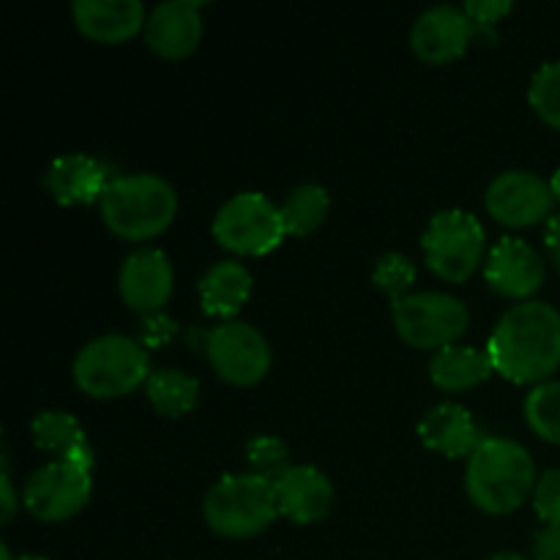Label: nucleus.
<instances>
[{
  "mask_svg": "<svg viewBox=\"0 0 560 560\" xmlns=\"http://www.w3.org/2000/svg\"><path fill=\"white\" fill-rule=\"evenodd\" d=\"M487 353L506 381L541 386L560 370V312L547 301H520L495 323Z\"/></svg>",
  "mask_w": 560,
  "mask_h": 560,
  "instance_id": "1",
  "label": "nucleus"
},
{
  "mask_svg": "<svg viewBox=\"0 0 560 560\" xmlns=\"http://www.w3.org/2000/svg\"><path fill=\"white\" fill-rule=\"evenodd\" d=\"M536 463L512 438H485L468 457L465 490L470 503L487 514H512L534 495Z\"/></svg>",
  "mask_w": 560,
  "mask_h": 560,
  "instance_id": "2",
  "label": "nucleus"
},
{
  "mask_svg": "<svg viewBox=\"0 0 560 560\" xmlns=\"http://www.w3.org/2000/svg\"><path fill=\"white\" fill-rule=\"evenodd\" d=\"M98 208L109 233L124 241H151L173 224L178 195L173 184L159 175H120L107 186Z\"/></svg>",
  "mask_w": 560,
  "mask_h": 560,
  "instance_id": "3",
  "label": "nucleus"
},
{
  "mask_svg": "<svg viewBox=\"0 0 560 560\" xmlns=\"http://www.w3.org/2000/svg\"><path fill=\"white\" fill-rule=\"evenodd\" d=\"M77 388L93 399H120L151 377L145 345L126 334H104L88 342L71 364Z\"/></svg>",
  "mask_w": 560,
  "mask_h": 560,
  "instance_id": "4",
  "label": "nucleus"
},
{
  "mask_svg": "<svg viewBox=\"0 0 560 560\" xmlns=\"http://www.w3.org/2000/svg\"><path fill=\"white\" fill-rule=\"evenodd\" d=\"M202 517L224 539H252L279 517L273 481L255 474H228L208 490Z\"/></svg>",
  "mask_w": 560,
  "mask_h": 560,
  "instance_id": "5",
  "label": "nucleus"
},
{
  "mask_svg": "<svg viewBox=\"0 0 560 560\" xmlns=\"http://www.w3.org/2000/svg\"><path fill=\"white\" fill-rule=\"evenodd\" d=\"M487 235L479 219L463 208L438 211L421 235L430 271L443 282H468L485 257Z\"/></svg>",
  "mask_w": 560,
  "mask_h": 560,
  "instance_id": "6",
  "label": "nucleus"
},
{
  "mask_svg": "<svg viewBox=\"0 0 560 560\" xmlns=\"http://www.w3.org/2000/svg\"><path fill=\"white\" fill-rule=\"evenodd\" d=\"M213 241L241 257H262L284 241L282 206H273L260 191H241L217 211Z\"/></svg>",
  "mask_w": 560,
  "mask_h": 560,
  "instance_id": "7",
  "label": "nucleus"
},
{
  "mask_svg": "<svg viewBox=\"0 0 560 560\" xmlns=\"http://www.w3.org/2000/svg\"><path fill=\"white\" fill-rule=\"evenodd\" d=\"M394 328L399 339L416 350H443L457 345L468 331V306L448 293H410L394 301L392 306Z\"/></svg>",
  "mask_w": 560,
  "mask_h": 560,
  "instance_id": "8",
  "label": "nucleus"
},
{
  "mask_svg": "<svg viewBox=\"0 0 560 560\" xmlns=\"http://www.w3.org/2000/svg\"><path fill=\"white\" fill-rule=\"evenodd\" d=\"M211 370L230 386H255L271 370V345L244 320H224L206 334Z\"/></svg>",
  "mask_w": 560,
  "mask_h": 560,
  "instance_id": "9",
  "label": "nucleus"
},
{
  "mask_svg": "<svg viewBox=\"0 0 560 560\" xmlns=\"http://www.w3.org/2000/svg\"><path fill=\"white\" fill-rule=\"evenodd\" d=\"M93 479L91 470L69 463V459H55L38 468L27 479L22 492V506L38 523H63L85 509L91 501Z\"/></svg>",
  "mask_w": 560,
  "mask_h": 560,
  "instance_id": "10",
  "label": "nucleus"
},
{
  "mask_svg": "<svg viewBox=\"0 0 560 560\" xmlns=\"http://www.w3.org/2000/svg\"><path fill=\"white\" fill-rule=\"evenodd\" d=\"M556 197L541 175L528 170H506L485 195V208L503 228H534L550 217Z\"/></svg>",
  "mask_w": 560,
  "mask_h": 560,
  "instance_id": "11",
  "label": "nucleus"
},
{
  "mask_svg": "<svg viewBox=\"0 0 560 560\" xmlns=\"http://www.w3.org/2000/svg\"><path fill=\"white\" fill-rule=\"evenodd\" d=\"M175 290L173 262L162 249L142 246L131 252L118 273V293L129 310L151 317L162 312Z\"/></svg>",
  "mask_w": 560,
  "mask_h": 560,
  "instance_id": "12",
  "label": "nucleus"
},
{
  "mask_svg": "<svg viewBox=\"0 0 560 560\" xmlns=\"http://www.w3.org/2000/svg\"><path fill=\"white\" fill-rule=\"evenodd\" d=\"M474 36L476 25L463 5H432L416 20L410 31V47L424 63L443 66L463 58Z\"/></svg>",
  "mask_w": 560,
  "mask_h": 560,
  "instance_id": "13",
  "label": "nucleus"
},
{
  "mask_svg": "<svg viewBox=\"0 0 560 560\" xmlns=\"http://www.w3.org/2000/svg\"><path fill=\"white\" fill-rule=\"evenodd\" d=\"M485 279L498 295L530 301V295L545 282V260L528 241L506 235L487 255Z\"/></svg>",
  "mask_w": 560,
  "mask_h": 560,
  "instance_id": "14",
  "label": "nucleus"
},
{
  "mask_svg": "<svg viewBox=\"0 0 560 560\" xmlns=\"http://www.w3.org/2000/svg\"><path fill=\"white\" fill-rule=\"evenodd\" d=\"M202 16L200 3L191 0H167L148 14L145 44L167 60H180L200 47Z\"/></svg>",
  "mask_w": 560,
  "mask_h": 560,
  "instance_id": "15",
  "label": "nucleus"
},
{
  "mask_svg": "<svg viewBox=\"0 0 560 560\" xmlns=\"http://www.w3.org/2000/svg\"><path fill=\"white\" fill-rule=\"evenodd\" d=\"M279 514L295 525H315L328 517L334 506V487L323 470L312 465H293L282 479L273 481Z\"/></svg>",
  "mask_w": 560,
  "mask_h": 560,
  "instance_id": "16",
  "label": "nucleus"
},
{
  "mask_svg": "<svg viewBox=\"0 0 560 560\" xmlns=\"http://www.w3.org/2000/svg\"><path fill=\"white\" fill-rule=\"evenodd\" d=\"M71 14L82 36L98 44L129 42L137 31H145L148 22L140 0H77Z\"/></svg>",
  "mask_w": 560,
  "mask_h": 560,
  "instance_id": "17",
  "label": "nucleus"
},
{
  "mask_svg": "<svg viewBox=\"0 0 560 560\" xmlns=\"http://www.w3.org/2000/svg\"><path fill=\"white\" fill-rule=\"evenodd\" d=\"M44 184L58 206H85V202L102 200L113 178L107 173V164L98 159L85 156V153H66L49 164Z\"/></svg>",
  "mask_w": 560,
  "mask_h": 560,
  "instance_id": "18",
  "label": "nucleus"
},
{
  "mask_svg": "<svg viewBox=\"0 0 560 560\" xmlns=\"http://www.w3.org/2000/svg\"><path fill=\"white\" fill-rule=\"evenodd\" d=\"M419 438L430 452L448 459L470 457L485 441L468 408L457 402H441L419 421Z\"/></svg>",
  "mask_w": 560,
  "mask_h": 560,
  "instance_id": "19",
  "label": "nucleus"
},
{
  "mask_svg": "<svg viewBox=\"0 0 560 560\" xmlns=\"http://www.w3.org/2000/svg\"><path fill=\"white\" fill-rule=\"evenodd\" d=\"M197 293H200V306L206 315L233 320L252 295L249 268L238 260L213 262L202 273L200 284H197Z\"/></svg>",
  "mask_w": 560,
  "mask_h": 560,
  "instance_id": "20",
  "label": "nucleus"
},
{
  "mask_svg": "<svg viewBox=\"0 0 560 560\" xmlns=\"http://www.w3.org/2000/svg\"><path fill=\"white\" fill-rule=\"evenodd\" d=\"M492 372H495V366H492L487 348L479 350L474 345H448V348L438 350L430 361V381L446 394L476 388Z\"/></svg>",
  "mask_w": 560,
  "mask_h": 560,
  "instance_id": "21",
  "label": "nucleus"
},
{
  "mask_svg": "<svg viewBox=\"0 0 560 560\" xmlns=\"http://www.w3.org/2000/svg\"><path fill=\"white\" fill-rule=\"evenodd\" d=\"M145 394L156 413L167 416V419H180L195 410L197 399H200V383L184 370H156L148 377Z\"/></svg>",
  "mask_w": 560,
  "mask_h": 560,
  "instance_id": "22",
  "label": "nucleus"
},
{
  "mask_svg": "<svg viewBox=\"0 0 560 560\" xmlns=\"http://www.w3.org/2000/svg\"><path fill=\"white\" fill-rule=\"evenodd\" d=\"M328 208H331V197L320 184L295 186L288 200L282 202L284 230H288V235H299V238L315 233L323 219L328 217Z\"/></svg>",
  "mask_w": 560,
  "mask_h": 560,
  "instance_id": "23",
  "label": "nucleus"
},
{
  "mask_svg": "<svg viewBox=\"0 0 560 560\" xmlns=\"http://www.w3.org/2000/svg\"><path fill=\"white\" fill-rule=\"evenodd\" d=\"M31 435L36 448L58 454L60 459H66L71 452L88 443L80 421L66 413V410H44V413H38L31 424Z\"/></svg>",
  "mask_w": 560,
  "mask_h": 560,
  "instance_id": "24",
  "label": "nucleus"
},
{
  "mask_svg": "<svg viewBox=\"0 0 560 560\" xmlns=\"http://www.w3.org/2000/svg\"><path fill=\"white\" fill-rule=\"evenodd\" d=\"M525 421L541 441L560 446V381L534 386L525 399Z\"/></svg>",
  "mask_w": 560,
  "mask_h": 560,
  "instance_id": "25",
  "label": "nucleus"
},
{
  "mask_svg": "<svg viewBox=\"0 0 560 560\" xmlns=\"http://www.w3.org/2000/svg\"><path fill=\"white\" fill-rule=\"evenodd\" d=\"M528 102L547 126L560 131V60L545 63L536 71L528 88Z\"/></svg>",
  "mask_w": 560,
  "mask_h": 560,
  "instance_id": "26",
  "label": "nucleus"
},
{
  "mask_svg": "<svg viewBox=\"0 0 560 560\" xmlns=\"http://www.w3.org/2000/svg\"><path fill=\"white\" fill-rule=\"evenodd\" d=\"M246 463H249V474L262 476L268 481H277L288 474L290 452L277 435H257L246 443Z\"/></svg>",
  "mask_w": 560,
  "mask_h": 560,
  "instance_id": "27",
  "label": "nucleus"
},
{
  "mask_svg": "<svg viewBox=\"0 0 560 560\" xmlns=\"http://www.w3.org/2000/svg\"><path fill=\"white\" fill-rule=\"evenodd\" d=\"M372 284H375L381 293H386L392 301L405 299L410 295L416 284V266L408 255L402 252H388L381 260L375 262V271H372Z\"/></svg>",
  "mask_w": 560,
  "mask_h": 560,
  "instance_id": "28",
  "label": "nucleus"
},
{
  "mask_svg": "<svg viewBox=\"0 0 560 560\" xmlns=\"http://www.w3.org/2000/svg\"><path fill=\"white\" fill-rule=\"evenodd\" d=\"M534 509L547 528H560V468L547 470L536 481Z\"/></svg>",
  "mask_w": 560,
  "mask_h": 560,
  "instance_id": "29",
  "label": "nucleus"
},
{
  "mask_svg": "<svg viewBox=\"0 0 560 560\" xmlns=\"http://www.w3.org/2000/svg\"><path fill=\"white\" fill-rule=\"evenodd\" d=\"M476 31H492L512 11V0H470L463 5Z\"/></svg>",
  "mask_w": 560,
  "mask_h": 560,
  "instance_id": "30",
  "label": "nucleus"
},
{
  "mask_svg": "<svg viewBox=\"0 0 560 560\" xmlns=\"http://www.w3.org/2000/svg\"><path fill=\"white\" fill-rule=\"evenodd\" d=\"M534 560H560V528H545L536 534Z\"/></svg>",
  "mask_w": 560,
  "mask_h": 560,
  "instance_id": "31",
  "label": "nucleus"
},
{
  "mask_svg": "<svg viewBox=\"0 0 560 560\" xmlns=\"http://www.w3.org/2000/svg\"><path fill=\"white\" fill-rule=\"evenodd\" d=\"M545 246H547V257H550L552 268L560 271V213L547 219L545 228Z\"/></svg>",
  "mask_w": 560,
  "mask_h": 560,
  "instance_id": "32",
  "label": "nucleus"
},
{
  "mask_svg": "<svg viewBox=\"0 0 560 560\" xmlns=\"http://www.w3.org/2000/svg\"><path fill=\"white\" fill-rule=\"evenodd\" d=\"M0 492H3V503H0V520H3V523H11V517H14V512H16V495H14V487H11L9 470H3V476H0Z\"/></svg>",
  "mask_w": 560,
  "mask_h": 560,
  "instance_id": "33",
  "label": "nucleus"
},
{
  "mask_svg": "<svg viewBox=\"0 0 560 560\" xmlns=\"http://www.w3.org/2000/svg\"><path fill=\"white\" fill-rule=\"evenodd\" d=\"M550 189H552V197H556V202H560V170H556V173H552Z\"/></svg>",
  "mask_w": 560,
  "mask_h": 560,
  "instance_id": "34",
  "label": "nucleus"
},
{
  "mask_svg": "<svg viewBox=\"0 0 560 560\" xmlns=\"http://www.w3.org/2000/svg\"><path fill=\"white\" fill-rule=\"evenodd\" d=\"M490 560H530V558L520 556V552H498V556H492Z\"/></svg>",
  "mask_w": 560,
  "mask_h": 560,
  "instance_id": "35",
  "label": "nucleus"
},
{
  "mask_svg": "<svg viewBox=\"0 0 560 560\" xmlns=\"http://www.w3.org/2000/svg\"><path fill=\"white\" fill-rule=\"evenodd\" d=\"M0 560H16V558H11L9 547H5V545H0Z\"/></svg>",
  "mask_w": 560,
  "mask_h": 560,
  "instance_id": "36",
  "label": "nucleus"
},
{
  "mask_svg": "<svg viewBox=\"0 0 560 560\" xmlns=\"http://www.w3.org/2000/svg\"><path fill=\"white\" fill-rule=\"evenodd\" d=\"M16 560H47V558H42V556H22V558H16Z\"/></svg>",
  "mask_w": 560,
  "mask_h": 560,
  "instance_id": "37",
  "label": "nucleus"
}]
</instances>
